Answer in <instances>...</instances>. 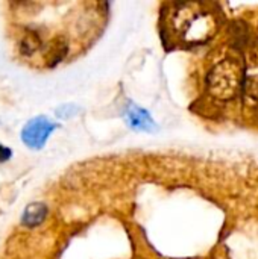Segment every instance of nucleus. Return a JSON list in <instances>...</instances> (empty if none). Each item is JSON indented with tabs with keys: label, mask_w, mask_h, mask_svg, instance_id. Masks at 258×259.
<instances>
[{
	"label": "nucleus",
	"mask_w": 258,
	"mask_h": 259,
	"mask_svg": "<svg viewBox=\"0 0 258 259\" xmlns=\"http://www.w3.org/2000/svg\"><path fill=\"white\" fill-rule=\"evenodd\" d=\"M46 214H47L46 205H43V203H32V205H29L24 209L21 222L26 226L32 228V226H36V225L43 223V220L46 219Z\"/></svg>",
	"instance_id": "3"
},
{
	"label": "nucleus",
	"mask_w": 258,
	"mask_h": 259,
	"mask_svg": "<svg viewBox=\"0 0 258 259\" xmlns=\"http://www.w3.org/2000/svg\"><path fill=\"white\" fill-rule=\"evenodd\" d=\"M240 73L234 62L225 61L219 64L210 74V88L211 93L220 99H228L236 94L239 87Z\"/></svg>",
	"instance_id": "1"
},
{
	"label": "nucleus",
	"mask_w": 258,
	"mask_h": 259,
	"mask_svg": "<svg viewBox=\"0 0 258 259\" xmlns=\"http://www.w3.org/2000/svg\"><path fill=\"white\" fill-rule=\"evenodd\" d=\"M55 129H56V124L53 121H50L47 117H43V115L35 117L24 124V127L21 131V141L29 149L38 150L47 143L50 134Z\"/></svg>",
	"instance_id": "2"
},
{
	"label": "nucleus",
	"mask_w": 258,
	"mask_h": 259,
	"mask_svg": "<svg viewBox=\"0 0 258 259\" xmlns=\"http://www.w3.org/2000/svg\"><path fill=\"white\" fill-rule=\"evenodd\" d=\"M11 155H12L11 149H8V147H5V146H2V144H0V162L8 161V159L11 158Z\"/></svg>",
	"instance_id": "5"
},
{
	"label": "nucleus",
	"mask_w": 258,
	"mask_h": 259,
	"mask_svg": "<svg viewBox=\"0 0 258 259\" xmlns=\"http://www.w3.org/2000/svg\"><path fill=\"white\" fill-rule=\"evenodd\" d=\"M76 112H78V109H76V106H73V105H64V106H61V108L56 109V115H58L59 118L73 117Z\"/></svg>",
	"instance_id": "4"
}]
</instances>
